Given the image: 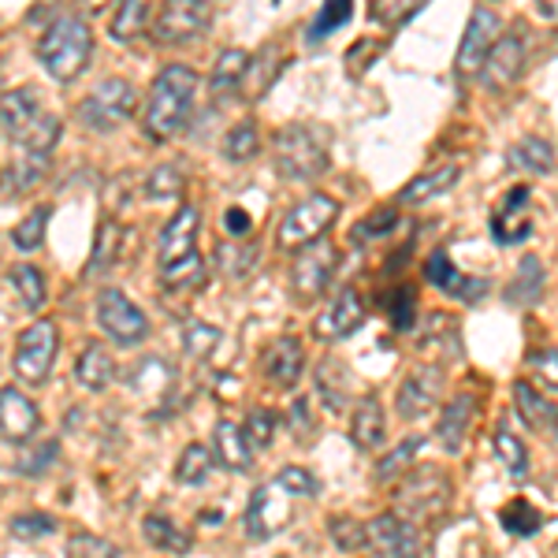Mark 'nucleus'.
I'll return each instance as SVG.
<instances>
[{
	"instance_id": "f257e3e1",
	"label": "nucleus",
	"mask_w": 558,
	"mask_h": 558,
	"mask_svg": "<svg viewBox=\"0 0 558 558\" xmlns=\"http://www.w3.org/2000/svg\"><path fill=\"white\" fill-rule=\"evenodd\" d=\"M197 75L186 64H168L149 89V101L142 108V131L149 142H168L183 131L186 116L194 108Z\"/></svg>"
},
{
	"instance_id": "f03ea898",
	"label": "nucleus",
	"mask_w": 558,
	"mask_h": 558,
	"mask_svg": "<svg viewBox=\"0 0 558 558\" xmlns=\"http://www.w3.org/2000/svg\"><path fill=\"white\" fill-rule=\"evenodd\" d=\"M89 57H94V34H89L86 20H78V15H60V20H52L45 38L38 41L41 68L64 86L83 75Z\"/></svg>"
},
{
	"instance_id": "7ed1b4c3",
	"label": "nucleus",
	"mask_w": 558,
	"mask_h": 558,
	"mask_svg": "<svg viewBox=\"0 0 558 558\" xmlns=\"http://www.w3.org/2000/svg\"><path fill=\"white\" fill-rule=\"evenodd\" d=\"M272 153H276V172L283 175L287 183H317L331 168L324 138H317V131L305 128V123H287V128H279L272 138Z\"/></svg>"
},
{
	"instance_id": "20e7f679",
	"label": "nucleus",
	"mask_w": 558,
	"mask_h": 558,
	"mask_svg": "<svg viewBox=\"0 0 558 558\" xmlns=\"http://www.w3.org/2000/svg\"><path fill=\"white\" fill-rule=\"evenodd\" d=\"M339 220V202L331 194H310L294 205L291 213L279 220L276 228V246L294 254V250L310 246V242L324 239L331 231V223Z\"/></svg>"
},
{
	"instance_id": "39448f33",
	"label": "nucleus",
	"mask_w": 558,
	"mask_h": 558,
	"mask_svg": "<svg viewBox=\"0 0 558 558\" xmlns=\"http://www.w3.org/2000/svg\"><path fill=\"white\" fill-rule=\"evenodd\" d=\"M138 112V89H134L128 78H105L101 86L89 97H83L75 108L78 123L86 131H116Z\"/></svg>"
},
{
	"instance_id": "423d86ee",
	"label": "nucleus",
	"mask_w": 558,
	"mask_h": 558,
	"mask_svg": "<svg viewBox=\"0 0 558 558\" xmlns=\"http://www.w3.org/2000/svg\"><path fill=\"white\" fill-rule=\"evenodd\" d=\"M339 254L331 242H310V246L294 250V265H291V291L299 302H317L324 291L331 287V279L339 272Z\"/></svg>"
},
{
	"instance_id": "0eeeda50",
	"label": "nucleus",
	"mask_w": 558,
	"mask_h": 558,
	"mask_svg": "<svg viewBox=\"0 0 558 558\" xmlns=\"http://www.w3.org/2000/svg\"><path fill=\"white\" fill-rule=\"evenodd\" d=\"M57 350H60V331L52 320H34L31 328L20 331L15 339V376L23 384H45L52 373V362H57Z\"/></svg>"
},
{
	"instance_id": "6e6552de",
	"label": "nucleus",
	"mask_w": 558,
	"mask_h": 558,
	"mask_svg": "<svg viewBox=\"0 0 558 558\" xmlns=\"http://www.w3.org/2000/svg\"><path fill=\"white\" fill-rule=\"evenodd\" d=\"M213 8L209 0H160L157 20L149 23V34L160 45H183L209 31Z\"/></svg>"
},
{
	"instance_id": "1a4fd4ad",
	"label": "nucleus",
	"mask_w": 558,
	"mask_h": 558,
	"mask_svg": "<svg viewBox=\"0 0 558 558\" xmlns=\"http://www.w3.org/2000/svg\"><path fill=\"white\" fill-rule=\"evenodd\" d=\"M399 510L402 514H413V518H432L439 514V510L447 507V499H451V481H447V473L439 470H425V465H417V470H407L402 473V484H399Z\"/></svg>"
},
{
	"instance_id": "9d476101",
	"label": "nucleus",
	"mask_w": 558,
	"mask_h": 558,
	"mask_svg": "<svg viewBox=\"0 0 558 558\" xmlns=\"http://www.w3.org/2000/svg\"><path fill=\"white\" fill-rule=\"evenodd\" d=\"M97 324H101L105 336L120 347H134L149 336L146 313H142L128 294L116 291V287H105V291L97 294Z\"/></svg>"
},
{
	"instance_id": "9b49d317",
	"label": "nucleus",
	"mask_w": 558,
	"mask_h": 558,
	"mask_svg": "<svg viewBox=\"0 0 558 558\" xmlns=\"http://www.w3.org/2000/svg\"><path fill=\"white\" fill-rule=\"evenodd\" d=\"M287 521H291V495L272 481V484H260L250 495L246 514H242V533H246V539L260 544V539L276 536Z\"/></svg>"
},
{
	"instance_id": "f8f14e48",
	"label": "nucleus",
	"mask_w": 558,
	"mask_h": 558,
	"mask_svg": "<svg viewBox=\"0 0 558 558\" xmlns=\"http://www.w3.org/2000/svg\"><path fill=\"white\" fill-rule=\"evenodd\" d=\"M499 38V15L488 12V8H476L465 23V34L454 49V71L458 78H476L484 68V57H488L492 41Z\"/></svg>"
},
{
	"instance_id": "ddd939ff",
	"label": "nucleus",
	"mask_w": 558,
	"mask_h": 558,
	"mask_svg": "<svg viewBox=\"0 0 558 558\" xmlns=\"http://www.w3.org/2000/svg\"><path fill=\"white\" fill-rule=\"evenodd\" d=\"M525 64H529L525 34L514 31V34H502V38L492 41L481 75H484V83H488L492 89H507V86H514L521 75H525Z\"/></svg>"
},
{
	"instance_id": "4468645a",
	"label": "nucleus",
	"mask_w": 558,
	"mask_h": 558,
	"mask_svg": "<svg viewBox=\"0 0 558 558\" xmlns=\"http://www.w3.org/2000/svg\"><path fill=\"white\" fill-rule=\"evenodd\" d=\"M439 395H444V376H439L436 365H425V368H413V373L402 376V387L395 395V413L402 421H417L436 407Z\"/></svg>"
},
{
	"instance_id": "2eb2a0df",
	"label": "nucleus",
	"mask_w": 558,
	"mask_h": 558,
	"mask_svg": "<svg viewBox=\"0 0 558 558\" xmlns=\"http://www.w3.org/2000/svg\"><path fill=\"white\" fill-rule=\"evenodd\" d=\"M41 413L20 387H0V439L12 447H23L38 436Z\"/></svg>"
},
{
	"instance_id": "dca6fc26",
	"label": "nucleus",
	"mask_w": 558,
	"mask_h": 558,
	"mask_svg": "<svg viewBox=\"0 0 558 558\" xmlns=\"http://www.w3.org/2000/svg\"><path fill=\"white\" fill-rule=\"evenodd\" d=\"M305 373V350L302 339L294 336H279L276 343H268V350L260 354V376L276 387V391H291L299 387Z\"/></svg>"
},
{
	"instance_id": "f3484780",
	"label": "nucleus",
	"mask_w": 558,
	"mask_h": 558,
	"mask_svg": "<svg viewBox=\"0 0 558 558\" xmlns=\"http://www.w3.org/2000/svg\"><path fill=\"white\" fill-rule=\"evenodd\" d=\"M365 317H368V310H365L362 294H357V287H343V291L336 294V302L324 310V317H317V336L324 343H339V339L354 336L365 324Z\"/></svg>"
},
{
	"instance_id": "a211bd4d",
	"label": "nucleus",
	"mask_w": 558,
	"mask_h": 558,
	"mask_svg": "<svg viewBox=\"0 0 558 558\" xmlns=\"http://www.w3.org/2000/svg\"><path fill=\"white\" fill-rule=\"evenodd\" d=\"M45 116L41 108V94L34 86H20V89H8L0 97V128L12 142H23L26 134L38 128V120Z\"/></svg>"
},
{
	"instance_id": "6ab92c4d",
	"label": "nucleus",
	"mask_w": 558,
	"mask_h": 558,
	"mask_svg": "<svg viewBox=\"0 0 558 558\" xmlns=\"http://www.w3.org/2000/svg\"><path fill=\"white\" fill-rule=\"evenodd\" d=\"M365 536L376 555H391V558L417 555V547H421L417 529H413L410 521H402L399 514H380L376 521H368Z\"/></svg>"
},
{
	"instance_id": "aec40b11",
	"label": "nucleus",
	"mask_w": 558,
	"mask_h": 558,
	"mask_svg": "<svg viewBox=\"0 0 558 558\" xmlns=\"http://www.w3.org/2000/svg\"><path fill=\"white\" fill-rule=\"evenodd\" d=\"M425 283L439 287V291L451 294L458 302H481L484 294H488V279L458 272L447 254H432L425 260Z\"/></svg>"
},
{
	"instance_id": "412c9836",
	"label": "nucleus",
	"mask_w": 558,
	"mask_h": 558,
	"mask_svg": "<svg viewBox=\"0 0 558 558\" xmlns=\"http://www.w3.org/2000/svg\"><path fill=\"white\" fill-rule=\"evenodd\" d=\"M458 179H462V168H458V165L425 168L417 179H410V183L402 186L395 202L407 205V209H413V205H425V202H436V197H444L447 191H454Z\"/></svg>"
},
{
	"instance_id": "4be33fe9",
	"label": "nucleus",
	"mask_w": 558,
	"mask_h": 558,
	"mask_svg": "<svg viewBox=\"0 0 558 558\" xmlns=\"http://www.w3.org/2000/svg\"><path fill=\"white\" fill-rule=\"evenodd\" d=\"M213 454H216V462L231 473L254 470V447H250L246 432H242V425H235V421H220V425L213 428Z\"/></svg>"
},
{
	"instance_id": "5701e85b",
	"label": "nucleus",
	"mask_w": 558,
	"mask_h": 558,
	"mask_svg": "<svg viewBox=\"0 0 558 558\" xmlns=\"http://www.w3.org/2000/svg\"><path fill=\"white\" fill-rule=\"evenodd\" d=\"M473 417H476V399H473V395H458L454 402H447L444 413H439V425H436V444L444 447L447 454L462 451Z\"/></svg>"
},
{
	"instance_id": "b1692460",
	"label": "nucleus",
	"mask_w": 558,
	"mask_h": 558,
	"mask_svg": "<svg viewBox=\"0 0 558 558\" xmlns=\"http://www.w3.org/2000/svg\"><path fill=\"white\" fill-rule=\"evenodd\" d=\"M544 291H547L544 260H539L536 254H525V257H521L514 279H510L507 302L510 305H521V310H533V305L544 302Z\"/></svg>"
},
{
	"instance_id": "393cba45",
	"label": "nucleus",
	"mask_w": 558,
	"mask_h": 558,
	"mask_svg": "<svg viewBox=\"0 0 558 558\" xmlns=\"http://www.w3.org/2000/svg\"><path fill=\"white\" fill-rule=\"evenodd\" d=\"M197 250V209L194 205H179L172 220L160 231V260H172Z\"/></svg>"
},
{
	"instance_id": "a878e982",
	"label": "nucleus",
	"mask_w": 558,
	"mask_h": 558,
	"mask_svg": "<svg viewBox=\"0 0 558 558\" xmlns=\"http://www.w3.org/2000/svg\"><path fill=\"white\" fill-rule=\"evenodd\" d=\"M350 436H354V444L362 447V451H380L387 444V417H384V407L376 395H368V399L357 402L354 421H350Z\"/></svg>"
},
{
	"instance_id": "bb28decb",
	"label": "nucleus",
	"mask_w": 558,
	"mask_h": 558,
	"mask_svg": "<svg viewBox=\"0 0 558 558\" xmlns=\"http://www.w3.org/2000/svg\"><path fill=\"white\" fill-rule=\"evenodd\" d=\"M514 407H518V417L533 432H539V436H555V402L544 399V391H536L529 380L514 384Z\"/></svg>"
},
{
	"instance_id": "cd10ccee",
	"label": "nucleus",
	"mask_w": 558,
	"mask_h": 558,
	"mask_svg": "<svg viewBox=\"0 0 558 558\" xmlns=\"http://www.w3.org/2000/svg\"><path fill=\"white\" fill-rule=\"evenodd\" d=\"M250 52L246 49H223L213 64V75H209V89L216 97H228V94H239L246 86V71H250Z\"/></svg>"
},
{
	"instance_id": "c85d7f7f",
	"label": "nucleus",
	"mask_w": 558,
	"mask_h": 558,
	"mask_svg": "<svg viewBox=\"0 0 558 558\" xmlns=\"http://www.w3.org/2000/svg\"><path fill=\"white\" fill-rule=\"evenodd\" d=\"M75 380L86 387V391H94V395H101L108 384L116 380V362H112V354H108L105 347H97V343H89L83 354H78V362H75Z\"/></svg>"
},
{
	"instance_id": "c756f323",
	"label": "nucleus",
	"mask_w": 558,
	"mask_h": 558,
	"mask_svg": "<svg viewBox=\"0 0 558 558\" xmlns=\"http://www.w3.org/2000/svg\"><path fill=\"white\" fill-rule=\"evenodd\" d=\"M142 536H146L149 547H157V551H168V555H183L191 551V533L186 529H179L172 518L165 514H149L146 521H142Z\"/></svg>"
},
{
	"instance_id": "7c9ffc66",
	"label": "nucleus",
	"mask_w": 558,
	"mask_h": 558,
	"mask_svg": "<svg viewBox=\"0 0 558 558\" xmlns=\"http://www.w3.org/2000/svg\"><path fill=\"white\" fill-rule=\"evenodd\" d=\"M149 23H153V0H123L112 26H108V34L116 41H138L142 34H149Z\"/></svg>"
},
{
	"instance_id": "2f4dec72",
	"label": "nucleus",
	"mask_w": 558,
	"mask_h": 558,
	"mask_svg": "<svg viewBox=\"0 0 558 558\" xmlns=\"http://www.w3.org/2000/svg\"><path fill=\"white\" fill-rule=\"evenodd\" d=\"M160 283L168 291H191V287H202L205 283V260L197 250L183 257H172V260H160Z\"/></svg>"
},
{
	"instance_id": "473e14b6",
	"label": "nucleus",
	"mask_w": 558,
	"mask_h": 558,
	"mask_svg": "<svg viewBox=\"0 0 558 558\" xmlns=\"http://www.w3.org/2000/svg\"><path fill=\"white\" fill-rule=\"evenodd\" d=\"M510 165L521 168V172H533V175H551L555 172V146L547 138H521L514 149H510Z\"/></svg>"
},
{
	"instance_id": "72a5a7b5",
	"label": "nucleus",
	"mask_w": 558,
	"mask_h": 558,
	"mask_svg": "<svg viewBox=\"0 0 558 558\" xmlns=\"http://www.w3.org/2000/svg\"><path fill=\"white\" fill-rule=\"evenodd\" d=\"M216 265H220V272L228 279L242 283L260 265V250L254 242H223V246H216Z\"/></svg>"
},
{
	"instance_id": "f704fd0d",
	"label": "nucleus",
	"mask_w": 558,
	"mask_h": 558,
	"mask_svg": "<svg viewBox=\"0 0 558 558\" xmlns=\"http://www.w3.org/2000/svg\"><path fill=\"white\" fill-rule=\"evenodd\" d=\"M45 175H49V153H26V160L0 175V186H8L12 194H31Z\"/></svg>"
},
{
	"instance_id": "c9c22d12",
	"label": "nucleus",
	"mask_w": 558,
	"mask_h": 558,
	"mask_svg": "<svg viewBox=\"0 0 558 558\" xmlns=\"http://www.w3.org/2000/svg\"><path fill=\"white\" fill-rule=\"evenodd\" d=\"M123 250V228L116 220H105L97 228V239H94V254H89V265H86V276H101L108 268L116 265Z\"/></svg>"
},
{
	"instance_id": "e433bc0d",
	"label": "nucleus",
	"mask_w": 558,
	"mask_h": 558,
	"mask_svg": "<svg viewBox=\"0 0 558 558\" xmlns=\"http://www.w3.org/2000/svg\"><path fill=\"white\" fill-rule=\"evenodd\" d=\"M317 387L328 402L331 413H339L350 402V380H347V365H339L336 357H324L317 368Z\"/></svg>"
},
{
	"instance_id": "4c0bfd02",
	"label": "nucleus",
	"mask_w": 558,
	"mask_h": 558,
	"mask_svg": "<svg viewBox=\"0 0 558 558\" xmlns=\"http://www.w3.org/2000/svg\"><path fill=\"white\" fill-rule=\"evenodd\" d=\"M12 287L20 294V302L31 313H38L45 302H49V287H45V272L34 265H15L12 268Z\"/></svg>"
},
{
	"instance_id": "58836bf2",
	"label": "nucleus",
	"mask_w": 558,
	"mask_h": 558,
	"mask_svg": "<svg viewBox=\"0 0 558 558\" xmlns=\"http://www.w3.org/2000/svg\"><path fill=\"white\" fill-rule=\"evenodd\" d=\"M421 310H417V287L399 283L391 294H387V320H391L395 331H410L417 324Z\"/></svg>"
},
{
	"instance_id": "ea45409f",
	"label": "nucleus",
	"mask_w": 558,
	"mask_h": 558,
	"mask_svg": "<svg viewBox=\"0 0 558 558\" xmlns=\"http://www.w3.org/2000/svg\"><path fill=\"white\" fill-rule=\"evenodd\" d=\"M213 473V451L202 444H191L183 454H179V465H175V481L186 484V488H197V484H205Z\"/></svg>"
},
{
	"instance_id": "a19ab883",
	"label": "nucleus",
	"mask_w": 558,
	"mask_h": 558,
	"mask_svg": "<svg viewBox=\"0 0 558 558\" xmlns=\"http://www.w3.org/2000/svg\"><path fill=\"white\" fill-rule=\"evenodd\" d=\"M395 231H399V209H376L373 216L357 220L350 239H354V246H373V242H380V239H391Z\"/></svg>"
},
{
	"instance_id": "79ce46f5",
	"label": "nucleus",
	"mask_w": 558,
	"mask_h": 558,
	"mask_svg": "<svg viewBox=\"0 0 558 558\" xmlns=\"http://www.w3.org/2000/svg\"><path fill=\"white\" fill-rule=\"evenodd\" d=\"M425 447V436H410V439H402L399 447H395L391 454H384L380 458V465H376V481L380 484H391V481H399L402 473L413 465V458H417V451Z\"/></svg>"
},
{
	"instance_id": "37998d69",
	"label": "nucleus",
	"mask_w": 558,
	"mask_h": 558,
	"mask_svg": "<svg viewBox=\"0 0 558 558\" xmlns=\"http://www.w3.org/2000/svg\"><path fill=\"white\" fill-rule=\"evenodd\" d=\"M223 153H228V160H235V165H246V160H254L260 153V131L254 120H242L235 128L228 131V138H223Z\"/></svg>"
},
{
	"instance_id": "c03bdc74",
	"label": "nucleus",
	"mask_w": 558,
	"mask_h": 558,
	"mask_svg": "<svg viewBox=\"0 0 558 558\" xmlns=\"http://www.w3.org/2000/svg\"><path fill=\"white\" fill-rule=\"evenodd\" d=\"M499 518H502V525H507V533H514V536H536L539 529H544V514H539L529 499L507 502Z\"/></svg>"
},
{
	"instance_id": "a18cd8bd",
	"label": "nucleus",
	"mask_w": 558,
	"mask_h": 558,
	"mask_svg": "<svg viewBox=\"0 0 558 558\" xmlns=\"http://www.w3.org/2000/svg\"><path fill=\"white\" fill-rule=\"evenodd\" d=\"M495 451H499L502 465H507V473L514 476V481H525V476H529V451H525V444H521L514 432H510V428L495 432Z\"/></svg>"
},
{
	"instance_id": "49530a36",
	"label": "nucleus",
	"mask_w": 558,
	"mask_h": 558,
	"mask_svg": "<svg viewBox=\"0 0 558 558\" xmlns=\"http://www.w3.org/2000/svg\"><path fill=\"white\" fill-rule=\"evenodd\" d=\"M186 179L183 172H179L175 165H160L153 168V172L146 175V197L149 202H175L179 194H183Z\"/></svg>"
},
{
	"instance_id": "de8ad7c7",
	"label": "nucleus",
	"mask_w": 558,
	"mask_h": 558,
	"mask_svg": "<svg viewBox=\"0 0 558 558\" xmlns=\"http://www.w3.org/2000/svg\"><path fill=\"white\" fill-rule=\"evenodd\" d=\"M354 15V0H324V8L317 12V20L310 26V38L320 41L328 34H336L339 26H347V20Z\"/></svg>"
},
{
	"instance_id": "09e8293b",
	"label": "nucleus",
	"mask_w": 558,
	"mask_h": 558,
	"mask_svg": "<svg viewBox=\"0 0 558 558\" xmlns=\"http://www.w3.org/2000/svg\"><path fill=\"white\" fill-rule=\"evenodd\" d=\"M328 536L339 551H365L368 547V536H365V521H354V518H328Z\"/></svg>"
},
{
	"instance_id": "8fccbe9b",
	"label": "nucleus",
	"mask_w": 558,
	"mask_h": 558,
	"mask_svg": "<svg viewBox=\"0 0 558 558\" xmlns=\"http://www.w3.org/2000/svg\"><path fill=\"white\" fill-rule=\"evenodd\" d=\"M12 536L15 539H26V544H38V539H49L57 533V518L52 514H41V510H31V514H15L12 518Z\"/></svg>"
},
{
	"instance_id": "3c124183",
	"label": "nucleus",
	"mask_w": 558,
	"mask_h": 558,
	"mask_svg": "<svg viewBox=\"0 0 558 558\" xmlns=\"http://www.w3.org/2000/svg\"><path fill=\"white\" fill-rule=\"evenodd\" d=\"M49 216H52V209H49V205H41V209H34L20 223V228L12 231V242L23 250V254H34V250H38L41 242H45V228H49Z\"/></svg>"
},
{
	"instance_id": "603ef678",
	"label": "nucleus",
	"mask_w": 558,
	"mask_h": 558,
	"mask_svg": "<svg viewBox=\"0 0 558 558\" xmlns=\"http://www.w3.org/2000/svg\"><path fill=\"white\" fill-rule=\"evenodd\" d=\"M220 347V331L205 320H186L183 324V350L191 357H209Z\"/></svg>"
},
{
	"instance_id": "864d4df0",
	"label": "nucleus",
	"mask_w": 558,
	"mask_h": 558,
	"mask_svg": "<svg viewBox=\"0 0 558 558\" xmlns=\"http://www.w3.org/2000/svg\"><path fill=\"white\" fill-rule=\"evenodd\" d=\"M276 428H279V417L272 410H265V407H254L246 413V425H242V432H246V439H250V447H272V439H276Z\"/></svg>"
},
{
	"instance_id": "5fc2aeb1",
	"label": "nucleus",
	"mask_w": 558,
	"mask_h": 558,
	"mask_svg": "<svg viewBox=\"0 0 558 558\" xmlns=\"http://www.w3.org/2000/svg\"><path fill=\"white\" fill-rule=\"evenodd\" d=\"M276 484L291 495V499H302V495L305 499H313V495L320 492V481L305 470V465H283V470L276 473Z\"/></svg>"
},
{
	"instance_id": "6e6d98bb",
	"label": "nucleus",
	"mask_w": 558,
	"mask_h": 558,
	"mask_svg": "<svg viewBox=\"0 0 558 558\" xmlns=\"http://www.w3.org/2000/svg\"><path fill=\"white\" fill-rule=\"evenodd\" d=\"M425 0H368V15L380 26H402Z\"/></svg>"
},
{
	"instance_id": "4d7b16f0",
	"label": "nucleus",
	"mask_w": 558,
	"mask_h": 558,
	"mask_svg": "<svg viewBox=\"0 0 558 558\" xmlns=\"http://www.w3.org/2000/svg\"><path fill=\"white\" fill-rule=\"evenodd\" d=\"M57 454H60V444L57 439H41V447H34V451H26L20 458V473L23 476H41L49 473V465H57Z\"/></svg>"
},
{
	"instance_id": "13d9d810",
	"label": "nucleus",
	"mask_w": 558,
	"mask_h": 558,
	"mask_svg": "<svg viewBox=\"0 0 558 558\" xmlns=\"http://www.w3.org/2000/svg\"><path fill=\"white\" fill-rule=\"evenodd\" d=\"M64 555H78V558H89V555L116 558V555H120V547L108 544V539H101V536H94V533H78V536H71L68 544H64Z\"/></svg>"
},
{
	"instance_id": "bf43d9fd",
	"label": "nucleus",
	"mask_w": 558,
	"mask_h": 558,
	"mask_svg": "<svg viewBox=\"0 0 558 558\" xmlns=\"http://www.w3.org/2000/svg\"><path fill=\"white\" fill-rule=\"evenodd\" d=\"M376 52H380V41H373V38L354 41V45H350V52H347V71H350V75H362V57H365V68H368L376 60Z\"/></svg>"
},
{
	"instance_id": "052dcab7",
	"label": "nucleus",
	"mask_w": 558,
	"mask_h": 558,
	"mask_svg": "<svg viewBox=\"0 0 558 558\" xmlns=\"http://www.w3.org/2000/svg\"><path fill=\"white\" fill-rule=\"evenodd\" d=\"M291 432L299 439H305L313 432V402L310 399H294L291 402Z\"/></svg>"
},
{
	"instance_id": "680f3d73",
	"label": "nucleus",
	"mask_w": 558,
	"mask_h": 558,
	"mask_svg": "<svg viewBox=\"0 0 558 558\" xmlns=\"http://www.w3.org/2000/svg\"><path fill=\"white\" fill-rule=\"evenodd\" d=\"M529 362H533L539 373H544V380H547V391H555V384H558V368H555V347H547V350H536V354H529Z\"/></svg>"
},
{
	"instance_id": "e2e57ef3",
	"label": "nucleus",
	"mask_w": 558,
	"mask_h": 558,
	"mask_svg": "<svg viewBox=\"0 0 558 558\" xmlns=\"http://www.w3.org/2000/svg\"><path fill=\"white\" fill-rule=\"evenodd\" d=\"M223 228H228V235L231 239H246L250 231V213H242V209H228V216H223Z\"/></svg>"
},
{
	"instance_id": "0e129e2a",
	"label": "nucleus",
	"mask_w": 558,
	"mask_h": 558,
	"mask_svg": "<svg viewBox=\"0 0 558 558\" xmlns=\"http://www.w3.org/2000/svg\"><path fill=\"white\" fill-rule=\"evenodd\" d=\"M112 4V0H75V8L83 15H97V12H105V8Z\"/></svg>"
},
{
	"instance_id": "69168bd1",
	"label": "nucleus",
	"mask_w": 558,
	"mask_h": 558,
	"mask_svg": "<svg viewBox=\"0 0 558 558\" xmlns=\"http://www.w3.org/2000/svg\"><path fill=\"white\" fill-rule=\"evenodd\" d=\"M539 15H544L547 23H555V15H558V0H539Z\"/></svg>"
},
{
	"instance_id": "338daca9",
	"label": "nucleus",
	"mask_w": 558,
	"mask_h": 558,
	"mask_svg": "<svg viewBox=\"0 0 558 558\" xmlns=\"http://www.w3.org/2000/svg\"><path fill=\"white\" fill-rule=\"evenodd\" d=\"M272 4H279V0H272Z\"/></svg>"
}]
</instances>
